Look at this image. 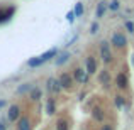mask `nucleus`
Wrapping results in <instances>:
<instances>
[{
  "label": "nucleus",
  "instance_id": "dca6fc26",
  "mask_svg": "<svg viewBox=\"0 0 134 130\" xmlns=\"http://www.w3.org/2000/svg\"><path fill=\"white\" fill-rule=\"evenodd\" d=\"M41 96H43V91H41L39 88L34 86L32 90H31V93H29V98H31L32 101H37V100H41Z\"/></svg>",
  "mask_w": 134,
  "mask_h": 130
},
{
  "label": "nucleus",
  "instance_id": "6e6552de",
  "mask_svg": "<svg viewBox=\"0 0 134 130\" xmlns=\"http://www.w3.org/2000/svg\"><path fill=\"white\" fill-rule=\"evenodd\" d=\"M85 66H87V73H88V75H95V73H97V61H95L93 56H88V58H87Z\"/></svg>",
  "mask_w": 134,
  "mask_h": 130
},
{
  "label": "nucleus",
  "instance_id": "bb28decb",
  "mask_svg": "<svg viewBox=\"0 0 134 130\" xmlns=\"http://www.w3.org/2000/svg\"><path fill=\"white\" fill-rule=\"evenodd\" d=\"M102 130H112V127H110V125H104V127H102Z\"/></svg>",
  "mask_w": 134,
  "mask_h": 130
},
{
  "label": "nucleus",
  "instance_id": "4468645a",
  "mask_svg": "<svg viewBox=\"0 0 134 130\" xmlns=\"http://www.w3.org/2000/svg\"><path fill=\"white\" fill-rule=\"evenodd\" d=\"M98 79L104 86H110V76H109V71L107 69H102L100 75H98Z\"/></svg>",
  "mask_w": 134,
  "mask_h": 130
},
{
  "label": "nucleus",
  "instance_id": "20e7f679",
  "mask_svg": "<svg viewBox=\"0 0 134 130\" xmlns=\"http://www.w3.org/2000/svg\"><path fill=\"white\" fill-rule=\"evenodd\" d=\"M59 83H61V86H63V90H71V86H73V76H70V73H61V76H59Z\"/></svg>",
  "mask_w": 134,
  "mask_h": 130
},
{
  "label": "nucleus",
  "instance_id": "39448f33",
  "mask_svg": "<svg viewBox=\"0 0 134 130\" xmlns=\"http://www.w3.org/2000/svg\"><path fill=\"white\" fill-rule=\"evenodd\" d=\"M58 52H59V51H58V49H56V47H51V49H49V51H46V52H43V54L39 56L41 63H43V64H44V63L51 61L53 58H56V56H58Z\"/></svg>",
  "mask_w": 134,
  "mask_h": 130
},
{
  "label": "nucleus",
  "instance_id": "393cba45",
  "mask_svg": "<svg viewBox=\"0 0 134 130\" xmlns=\"http://www.w3.org/2000/svg\"><path fill=\"white\" fill-rule=\"evenodd\" d=\"M0 130H7V125H5V122H0Z\"/></svg>",
  "mask_w": 134,
  "mask_h": 130
},
{
  "label": "nucleus",
  "instance_id": "6ab92c4d",
  "mask_svg": "<svg viewBox=\"0 0 134 130\" xmlns=\"http://www.w3.org/2000/svg\"><path fill=\"white\" fill-rule=\"evenodd\" d=\"M109 10H112V12H115V10H119V7H121V3H119V0H112L110 3H109Z\"/></svg>",
  "mask_w": 134,
  "mask_h": 130
},
{
  "label": "nucleus",
  "instance_id": "0eeeda50",
  "mask_svg": "<svg viewBox=\"0 0 134 130\" xmlns=\"http://www.w3.org/2000/svg\"><path fill=\"white\" fill-rule=\"evenodd\" d=\"M48 90L51 91V93H59V91L63 90V86H61V83H59V79L49 78V79H48Z\"/></svg>",
  "mask_w": 134,
  "mask_h": 130
},
{
  "label": "nucleus",
  "instance_id": "b1692460",
  "mask_svg": "<svg viewBox=\"0 0 134 130\" xmlns=\"http://www.w3.org/2000/svg\"><path fill=\"white\" fill-rule=\"evenodd\" d=\"M97 30H98V24H97V22H92V26H90V34H97Z\"/></svg>",
  "mask_w": 134,
  "mask_h": 130
},
{
  "label": "nucleus",
  "instance_id": "a878e982",
  "mask_svg": "<svg viewBox=\"0 0 134 130\" xmlns=\"http://www.w3.org/2000/svg\"><path fill=\"white\" fill-rule=\"evenodd\" d=\"M5 105H7V101H5V100H0V108H3Z\"/></svg>",
  "mask_w": 134,
  "mask_h": 130
},
{
  "label": "nucleus",
  "instance_id": "f8f14e48",
  "mask_svg": "<svg viewBox=\"0 0 134 130\" xmlns=\"http://www.w3.org/2000/svg\"><path fill=\"white\" fill-rule=\"evenodd\" d=\"M32 88H34L32 83H22V85L15 90V93L17 95H26V93H31V90H32Z\"/></svg>",
  "mask_w": 134,
  "mask_h": 130
},
{
  "label": "nucleus",
  "instance_id": "412c9836",
  "mask_svg": "<svg viewBox=\"0 0 134 130\" xmlns=\"http://www.w3.org/2000/svg\"><path fill=\"white\" fill-rule=\"evenodd\" d=\"M75 19H76V15H75V10H70V12L66 14V20H68V22L71 24V22H73Z\"/></svg>",
  "mask_w": 134,
  "mask_h": 130
},
{
  "label": "nucleus",
  "instance_id": "ddd939ff",
  "mask_svg": "<svg viewBox=\"0 0 134 130\" xmlns=\"http://www.w3.org/2000/svg\"><path fill=\"white\" fill-rule=\"evenodd\" d=\"M17 130H31V122H29V118H26V117L19 118V120H17Z\"/></svg>",
  "mask_w": 134,
  "mask_h": 130
},
{
  "label": "nucleus",
  "instance_id": "9b49d317",
  "mask_svg": "<svg viewBox=\"0 0 134 130\" xmlns=\"http://www.w3.org/2000/svg\"><path fill=\"white\" fill-rule=\"evenodd\" d=\"M107 3L105 2H98L97 3V9H95V17H97V19H102V17H104V14L107 12Z\"/></svg>",
  "mask_w": 134,
  "mask_h": 130
},
{
  "label": "nucleus",
  "instance_id": "4be33fe9",
  "mask_svg": "<svg viewBox=\"0 0 134 130\" xmlns=\"http://www.w3.org/2000/svg\"><path fill=\"white\" fill-rule=\"evenodd\" d=\"M115 107H117V108L124 107V98H122V96H115Z\"/></svg>",
  "mask_w": 134,
  "mask_h": 130
},
{
  "label": "nucleus",
  "instance_id": "f03ea898",
  "mask_svg": "<svg viewBox=\"0 0 134 130\" xmlns=\"http://www.w3.org/2000/svg\"><path fill=\"white\" fill-rule=\"evenodd\" d=\"M110 42H112V46L122 49V47H126V44H127V39H126V36L122 32H114V34H112Z\"/></svg>",
  "mask_w": 134,
  "mask_h": 130
},
{
  "label": "nucleus",
  "instance_id": "9d476101",
  "mask_svg": "<svg viewBox=\"0 0 134 130\" xmlns=\"http://www.w3.org/2000/svg\"><path fill=\"white\" fill-rule=\"evenodd\" d=\"M70 61V52L68 51H63V52H58L56 56V66H63L65 63Z\"/></svg>",
  "mask_w": 134,
  "mask_h": 130
},
{
  "label": "nucleus",
  "instance_id": "1a4fd4ad",
  "mask_svg": "<svg viewBox=\"0 0 134 130\" xmlns=\"http://www.w3.org/2000/svg\"><path fill=\"white\" fill-rule=\"evenodd\" d=\"M115 83H117V88L119 90H126L129 85V81H127V76L124 75V73H119L117 75V79H115Z\"/></svg>",
  "mask_w": 134,
  "mask_h": 130
},
{
  "label": "nucleus",
  "instance_id": "cd10ccee",
  "mask_svg": "<svg viewBox=\"0 0 134 130\" xmlns=\"http://www.w3.org/2000/svg\"><path fill=\"white\" fill-rule=\"evenodd\" d=\"M132 63H134V59H132Z\"/></svg>",
  "mask_w": 134,
  "mask_h": 130
},
{
  "label": "nucleus",
  "instance_id": "2eb2a0df",
  "mask_svg": "<svg viewBox=\"0 0 134 130\" xmlns=\"http://www.w3.org/2000/svg\"><path fill=\"white\" fill-rule=\"evenodd\" d=\"M46 112H48V115H54V112H56L54 98H48V101H46Z\"/></svg>",
  "mask_w": 134,
  "mask_h": 130
},
{
  "label": "nucleus",
  "instance_id": "5701e85b",
  "mask_svg": "<svg viewBox=\"0 0 134 130\" xmlns=\"http://www.w3.org/2000/svg\"><path fill=\"white\" fill-rule=\"evenodd\" d=\"M126 29H127V32H134V24L131 20H126Z\"/></svg>",
  "mask_w": 134,
  "mask_h": 130
},
{
  "label": "nucleus",
  "instance_id": "7ed1b4c3",
  "mask_svg": "<svg viewBox=\"0 0 134 130\" xmlns=\"http://www.w3.org/2000/svg\"><path fill=\"white\" fill-rule=\"evenodd\" d=\"M73 78H75V81L78 83V85H83V83L88 81V73H87V69L76 68L75 71H73Z\"/></svg>",
  "mask_w": 134,
  "mask_h": 130
},
{
  "label": "nucleus",
  "instance_id": "a211bd4d",
  "mask_svg": "<svg viewBox=\"0 0 134 130\" xmlns=\"http://www.w3.org/2000/svg\"><path fill=\"white\" fill-rule=\"evenodd\" d=\"M92 115H93V118H95L97 122H104V118H105V115H104V112H102V108H95Z\"/></svg>",
  "mask_w": 134,
  "mask_h": 130
},
{
  "label": "nucleus",
  "instance_id": "423d86ee",
  "mask_svg": "<svg viewBox=\"0 0 134 130\" xmlns=\"http://www.w3.org/2000/svg\"><path fill=\"white\" fill-rule=\"evenodd\" d=\"M7 118H9L10 122H15L20 118V108L17 107V105H10L9 107V115H7Z\"/></svg>",
  "mask_w": 134,
  "mask_h": 130
},
{
  "label": "nucleus",
  "instance_id": "f3484780",
  "mask_svg": "<svg viewBox=\"0 0 134 130\" xmlns=\"http://www.w3.org/2000/svg\"><path fill=\"white\" fill-rule=\"evenodd\" d=\"M56 130H70V125L66 122V118H59L56 122Z\"/></svg>",
  "mask_w": 134,
  "mask_h": 130
},
{
  "label": "nucleus",
  "instance_id": "f257e3e1",
  "mask_svg": "<svg viewBox=\"0 0 134 130\" xmlns=\"http://www.w3.org/2000/svg\"><path fill=\"white\" fill-rule=\"evenodd\" d=\"M100 58L105 64L112 61V51H110V46H109L107 41H102L100 42Z\"/></svg>",
  "mask_w": 134,
  "mask_h": 130
},
{
  "label": "nucleus",
  "instance_id": "aec40b11",
  "mask_svg": "<svg viewBox=\"0 0 134 130\" xmlns=\"http://www.w3.org/2000/svg\"><path fill=\"white\" fill-rule=\"evenodd\" d=\"M75 15L76 17L83 15V3H76V5H75Z\"/></svg>",
  "mask_w": 134,
  "mask_h": 130
}]
</instances>
